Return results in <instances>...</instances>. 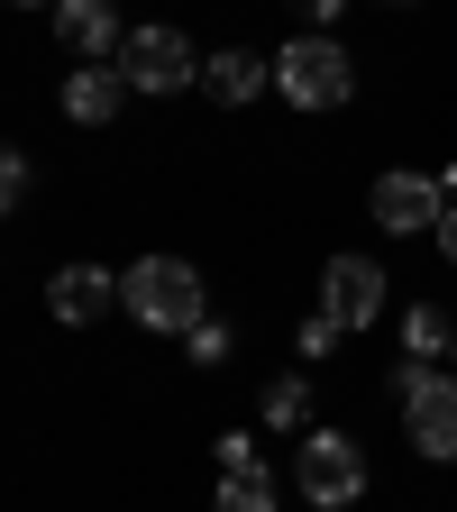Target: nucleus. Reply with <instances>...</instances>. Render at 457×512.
<instances>
[{"label":"nucleus","instance_id":"nucleus-22","mask_svg":"<svg viewBox=\"0 0 457 512\" xmlns=\"http://www.w3.org/2000/svg\"><path fill=\"white\" fill-rule=\"evenodd\" d=\"M19 10H46V0H19Z\"/></svg>","mask_w":457,"mask_h":512},{"label":"nucleus","instance_id":"nucleus-21","mask_svg":"<svg viewBox=\"0 0 457 512\" xmlns=\"http://www.w3.org/2000/svg\"><path fill=\"white\" fill-rule=\"evenodd\" d=\"M439 192H448V202H457V165H448V174H439Z\"/></svg>","mask_w":457,"mask_h":512},{"label":"nucleus","instance_id":"nucleus-15","mask_svg":"<svg viewBox=\"0 0 457 512\" xmlns=\"http://www.w3.org/2000/svg\"><path fill=\"white\" fill-rule=\"evenodd\" d=\"M293 339H302V357H330V348H339V320H330V311H311Z\"/></svg>","mask_w":457,"mask_h":512},{"label":"nucleus","instance_id":"nucleus-1","mask_svg":"<svg viewBox=\"0 0 457 512\" xmlns=\"http://www.w3.org/2000/svg\"><path fill=\"white\" fill-rule=\"evenodd\" d=\"M119 302H128V320H138V330H202V275L183 266V256H138V266H128V284H119Z\"/></svg>","mask_w":457,"mask_h":512},{"label":"nucleus","instance_id":"nucleus-6","mask_svg":"<svg viewBox=\"0 0 457 512\" xmlns=\"http://www.w3.org/2000/svg\"><path fill=\"white\" fill-rule=\"evenodd\" d=\"M375 229H394V238H439V220H448V192H439V174H375Z\"/></svg>","mask_w":457,"mask_h":512},{"label":"nucleus","instance_id":"nucleus-10","mask_svg":"<svg viewBox=\"0 0 457 512\" xmlns=\"http://www.w3.org/2000/svg\"><path fill=\"white\" fill-rule=\"evenodd\" d=\"M266 83H275V64H266V55H247V46H220V55L202 64V92H211V101H229V110H238V101H256Z\"/></svg>","mask_w":457,"mask_h":512},{"label":"nucleus","instance_id":"nucleus-9","mask_svg":"<svg viewBox=\"0 0 457 512\" xmlns=\"http://www.w3.org/2000/svg\"><path fill=\"white\" fill-rule=\"evenodd\" d=\"M55 37L74 46L83 64H110V46H119V10H110V0H55Z\"/></svg>","mask_w":457,"mask_h":512},{"label":"nucleus","instance_id":"nucleus-5","mask_svg":"<svg viewBox=\"0 0 457 512\" xmlns=\"http://www.w3.org/2000/svg\"><path fill=\"white\" fill-rule=\"evenodd\" d=\"M119 74H128V92H183L202 64H192V37L183 28H128V46H119Z\"/></svg>","mask_w":457,"mask_h":512},{"label":"nucleus","instance_id":"nucleus-7","mask_svg":"<svg viewBox=\"0 0 457 512\" xmlns=\"http://www.w3.org/2000/svg\"><path fill=\"white\" fill-rule=\"evenodd\" d=\"M320 311H330L339 330H375L384 320V266L375 256H330V266H320Z\"/></svg>","mask_w":457,"mask_h":512},{"label":"nucleus","instance_id":"nucleus-17","mask_svg":"<svg viewBox=\"0 0 457 512\" xmlns=\"http://www.w3.org/2000/svg\"><path fill=\"white\" fill-rule=\"evenodd\" d=\"M211 458H220V476H238V467H256V439H247V430H229Z\"/></svg>","mask_w":457,"mask_h":512},{"label":"nucleus","instance_id":"nucleus-4","mask_svg":"<svg viewBox=\"0 0 457 512\" xmlns=\"http://www.w3.org/2000/svg\"><path fill=\"white\" fill-rule=\"evenodd\" d=\"M394 403L412 421V448L421 458H457V375H430V366H394Z\"/></svg>","mask_w":457,"mask_h":512},{"label":"nucleus","instance_id":"nucleus-13","mask_svg":"<svg viewBox=\"0 0 457 512\" xmlns=\"http://www.w3.org/2000/svg\"><path fill=\"white\" fill-rule=\"evenodd\" d=\"M311 421V384L302 375H275L266 384V430H302Z\"/></svg>","mask_w":457,"mask_h":512},{"label":"nucleus","instance_id":"nucleus-8","mask_svg":"<svg viewBox=\"0 0 457 512\" xmlns=\"http://www.w3.org/2000/svg\"><path fill=\"white\" fill-rule=\"evenodd\" d=\"M46 302H55L64 330H92V320L119 302V275H110V266H64V275L46 284Z\"/></svg>","mask_w":457,"mask_h":512},{"label":"nucleus","instance_id":"nucleus-11","mask_svg":"<svg viewBox=\"0 0 457 512\" xmlns=\"http://www.w3.org/2000/svg\"><path fill=\"white\" fill-rule=\"evenodd\" d=\"M119 101H128V74H119V64H74V83H64V119L101 128Z\"/></svg>","mask_w":457,"mask_h":512},{"label":"nucleus","instance_id":"nucleus-19","mask_svg":"<svg viewBox=\"0 0 457 512\" xmlns=\"http://www.w3.org/2000/svg\"><path fill=\"white\" fill-rule=\"evenodd\" d=\"M348 10V0H302V19H311V37H330V19Z\"/></svg>","mask_w":457,"mask_h":512},{"label":"nucleus","instance_id":"nucleus-3","mask_svg":"<svg viewBox=\"0 0 457 512\" xmlns=\"http://www.w3.org/2000/svg\"><path fill=\"white\" fill-rule=\"evenodd\" d=\"M293 485H302V503H320V512H348V503L366 494V448H357L348 430H311L302 458H293Z\"/></svg>","mask_w":457,"mask_h":512},{"label":"nucleus","instance_id":"nucleus-18","mask_svg":"<svg viewBox=\"0 0 457 512\" xmlns=\"http://www.w3.org/2000/svg\"><path fill=\"white\" fill-rule=\"evenodd\" d=\"M192 357H202V366H211V357H229V330H220V320H202V330H192Z\"/></svg>","mask_w":457,"mask_h":512},{"label":"nucleus","instance_id":"nucleus-2","mask_svg":"<svg viewBox=\"0 0 457 512\" xmlns=\"http://www.w3.org/2000/svg\"><path fill=\"white\" fill-rule=\"evenodd\" d=\"M275 92L293 110H339L357 92V64L339 37H293V46H275Z\"/></svg>","mask_w":457,"mask_h":512},{"label":"nucleus","instance_id":"nucleus-16","mask_svg":"<svg viewBox=\"0 0 457 512\" xmlns=\"http://www.w3.org/2000/svg\"><path fill=\"white\" fill-rule=\"evenodd\" d=\"M28 192H37V174H28V156H10V165H0V202H10V211H19V202H28Z\"/></svg>","mask_w":457,"mask_h":512},{"label":"nucleus","instance_id":"nucleus-20","mask_svg":"<svg viewBox=\"0 0 457 512\" xmlns=\"http://www.w3.org/2000/svg\"><path fill=\"white\" fill-rule=\"evenodd\" d=\"M439 247H448V266H457V202H448V220H439Z\"/></svg>","mask_w":457,"mask_h":512},{"label":"nucleus","instance_id":"nucleus-14","mask_svg":"<svg viewBox=\"0 0 457 512\" xmlns=\"http://www.w3.org/2000/svg\"><path fill=\"white\" fill-rule=\"evenodd\" d=\"M220 512H275V476H266V467L220 476Z\"/></svg>","mask_w":457,"mask_h":512},{"label":"nucleus","instance_id":"nucleus-12","mask_svg":"<svg viewBox=\"0 0 457 512\" xmlns=\"http://www.w3.org/2000/svg\"><path fill=\"white\" fill-rule=\"evenodd\" d=\"M403 348H412V366H430V357H457V320H439L430 302H412V311H403Z\"/></svg>","mask_w":457,"mask_h":512}]
</instances>
